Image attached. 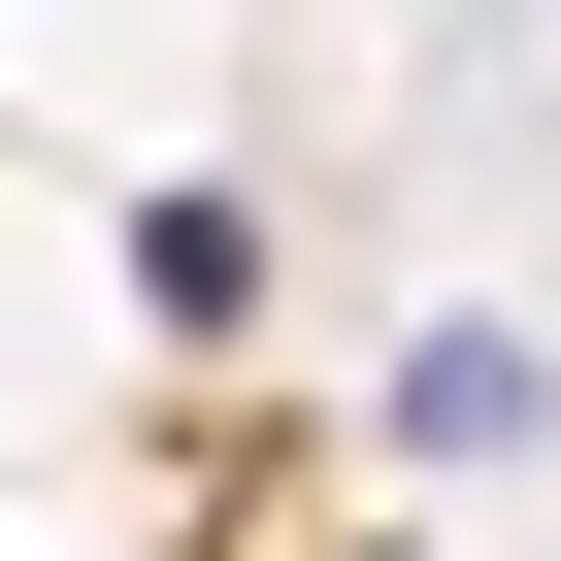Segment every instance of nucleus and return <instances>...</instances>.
<instances>
[{
    "label": "nucleus",
    "mask_w": 561,
    "mask_h": 561,
    "mask_svg": "<svg viewBox=\"0 0 561 561\" xmlns=\"http://www.w3.org/2000/svg\"><path fill=\"white\" fill-rule=\"evenodd\" d=\"M528 397H561L528 331H430V364H397V462H528Z\"/></svg>",
    "instance_id": "nucleus-1"
}]
</instances>
